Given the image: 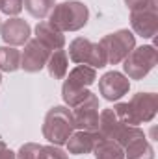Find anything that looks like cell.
Here are the masks:
<instances>
[{
  "label": "cell",
  "mask_w": 158,
  "mask_h": 159,
  "mask_svg": "<svg viewBox=\"0 0 158 159\" xmlns=\"http://www.w3.org/2000/svg\"><path fill=\"white\" fill-rule=\"evenodd\" d=\"M97 80V72L95 69L87 67V65H77L69 76L65 78L63 85H62V98L63 102L73 109L75 106H78L80 102L91 93L87 87L93 85Z\"/></svg>",
  "instance_id": "obj_4"
},
{
  "label": "cell",
  "mask_w": 158,
  "mask_h": 159,
  "mask_svg": "<svg viewBox=\"0 0 158 159\" xmlns=\"http://www.w3.org/2000/svg\"><path fill=\"white\" fill-rule=\"evenodd\" d=\"M125 4L130 11H140V9L158 11V0H125Z\"/></svg>",
  "instance_id": "obj_24"
},
{
  "label": "cell",
  "mask_w": 158,
  "mask_h": 159,
  "mask_svg": "<svg viewBox=\"0 0 158 159\" xmlns=\"http://www.w3.org/2000/svg\"><path fill=\"white\" fill-rule=\"evenodd\" d=\"M95 159H125V152L116 141L99 137L95 148H93Z\"/></svg>",
  "instance_id": "obj_18"
},
{
  "label": "cell",
  "mask_w": 158,
  "mask_h": 159,
  "mask_svg": "<svg viewBox=\"0 0 158 159\" xmlns=\"http://www.w3.org/2000/svg\"><path fill=\"white\" fill-rule=\"evenodd\" d=\"M158 63V52L153 44H143L134 48L125 59L123 69L128 80H143Z\"/></svg>",
  "instance_id": "obj_5"
},
{
  "label": "cell",
  "mask_w": 158,
  "mask_h": 159,
  "mask_svg": "<svg viewBox=\"0 0 158 159\" xmlns=\"http://www.w3.org/2000/svg\"><path fill=\"white\" fill-rule=\"evenodd\" d=\"M47 69H48V74L54 80H63L67 76V70H69V57H67V52H65L63 48L50 52L48 61H47Z\"/></svg>",
  "instance_id": "obj_16"
},
{
  "label": "cell",
  "mask_w": 158,
  "mask_h": 159,
  "mask_svg": "<svg viewBox=\"0 0 158 159\" xmlns=\"http://www.w3.org/2000/svg\"><path fill=\"white\" fill-rule=\"evenodd\" d=\"M69 57L77 65H87L91 69H102L106 67V52L99 43L86 39V37H77L69 44Z\"/></svg>",
  "instance_id": "obj_6"
},
{
  "label": "cell",
  "mask_w": 158,
  "mask_h": 159,
  "mask_svg": "<svg viewBox=\"0 0 158 159\" xmlns=\"http://www.w3.org/2000/svg\"><path fill=\"white\" fill-rule=\"evenodd\" d=\"M54 6H56V0H22V7L34 19H39V20L50 15Z\"/></svg>",
  "instance_id": "obj_20"
},
{
  "label": "cell",
  "mask_w": 158,
  "mask_h": 159,
  "mask_svg": "<svg viewBox=\"0 0 158 159\" xmlns=\"http://www.w3.org/2000/svg\"><path fill=\"white\" fill-rule=\"evenodd\" d=\"M123 152H125V159H155V150L151 143L145 139V135L130 141L123 148Z\"/></svg>",
  "instance_id": "obj_17"
},
{
  "label": "cell",
  "mask_w": 158,
  "mask_h": 159,
  "mask_svg": "<svg viewBox=\"0 0 158 159\" xmlns=\"http://www.w3.org/2000/svg\"><path fill=\"white\" fill-rule=\"evenodd\" d=\"M0 83H2V74H0Z\"/></svg>",
  "instance_id": "obj_27"
},
{
  "label": "cell",
  "mask_w": 158,
  "mask_h": 159,
  "mask_svg": "<svg viewBox=\"0 0 158 159\" xmlns=\"http://www.w3.org/2000/svg\"><path fill=\"white\" fill-rule=\"evenodd\" d=\"M75 128L84 131H97L99 129V98L97 94L89 93L78 106L71 109Z\"/></svg>",
  "instance_id": "obj_8"
},
{
  "label": "cell",
  "mask_w": 158,
  "mask_h": 159,
  "mask_svg": "<svg viewBox=\"0 0 158 159\" xmlns=\"http://www.w3.org/2000/svg\"><path fill=\"white\" fill-rule=\"evenodd\" d=\"M21 69V52L17 46H2L0 48V70L15 72Z\"/></svg>",
  "instance_id": "obj_19"
},
{
  "label": "cell",
  "mask_w": 158,
  "mask_h": 159,
  "mask_svg": "<svg viewBox=\"0 0 158 159\" xmlns=\"http://www.w3.org/2000/svg\"><path fill=\"white\" fill-rule=\"evenodd\" d=\"M0 26H2V19H0Z\"/></svg>",
  "instance_id": "obj_28"
},
{
  "label": "cell",
  "mask_w": 158,
  "mask_h": 159,
  "mask_svg": "<svg viewBox=\"0 0 158 159\" xmlns=\"http://www.w3.org/2000/svg\"><path fill=\"white\" fill-rule=\"evenodd\" d=\"M75 129L77 128H75L73 113L65 106H54L52 109H48L41 128L43 137L54 146H63Z\"/></svg>",
  "instance_id": "obj_2"
},
{
  "label": "cell",
  "mask_w": 158,
  "mask_h": 159,
  "mask_svg": "<svg viewBox=\"0 0 158 159\" xmlns=\"http://www.w3.org/2000/svg\"><path fill=\"white\" fill-rule=\"evenodd\" d=\"M0 159H15V152L9 150L7 146H4V148H0Z\"/></svg>",
  "instance_id": "obj_25"
},
{
  "label": "cell",
  "mask_w": 158,
  "mask_h": 159,
  "mask_svg": "<svg viewBox=\"0 0 158 159\" xmlns=\"http://www.w3.org/2000/svg\"><path fill=\"white\" fill-rule=\"evenodd\" d=\"M48 56H50V50L36 39H28V43L24 44V50L21 52V69L24 72H39L47 67V61H48Z\"/></svg>",
  "instance_id": "obj_9"
},
{
  "label": "cell",
  "mask_w": 158,
  "mask_h": 159,
  "mask_svg": "<svg viewBox=\"0 0 158 159\" xmlns=\"http://www.w3.org/2000/svg\"><path fill=\"white\" fill-rule=\"evenodd\" d=\"M39 159H69V157H67V154L60 146L48 144V146H41Z\"/></svg>",
  "instance_id": "obj_23"
},
{
  "label": "cell",
  "mask_w": 158,
  "mask_h": 159,
  "mask_svg": "<svg viewBox=\"0 0 158 159\" xmlns=\"http://www.w3.org/2000/svg\"><path fill=\"white\" fill-rule=\"evenodd\" d=\"M130 26L140 37L153 39L158 32V11L155 9L130 11Z\"/></svg>",
  "instance_id": "obj_12"
},
{
  "label": "cell",
  "mask_w": 158,
  "mask_h": 159,
  "mask_svg": "<svg viewBox=\"0 0 158 159\" xmlns=\"http://www.w3.org/2000/svg\"><path fill=\"white\" fill-rule=\"evenodd\" d=\"M0 11L7 17H17L22 11V0H0Z\"/></svg>",
  "instance_id": "obj_22"
},
{
  "label": "cell",
  "mask_w": 158,
  "mask_h": 159,
  "mask_svg": "<svg viewBox=\"0 0 158 159\" xmlns=\"http://www.w3.org/2000/svg\"><path fill=\"white\" fill-rule=\"evenodd\" d=\"M89 9L78 0H65L52 7L48 15V22L56 26L60 32H78L87 24Z\"/></svg>",
  "instance_id": "obj_3"
},
{
  "label": "cell",
  "mask_w": 158,
  "mask_h": 159,
  "mask_svg": "<svg viewBox=\"0 0 158 159\" xmlns=\"http://www.w3.org/2000/svg\"><path fill=\"white\" fill-rule=\"evenodd\" d=\"M36 39L43 43L50 52L60 50L65 46V35L63 32H60L56 26H52L48 20H39L36 26Z\"/></svg>",
  "instance_id": "obj_14"
},
{
  "label": "cell",
  "mask_w": 158,
  "mask_h": 159,
  "mask_svg": "<svg viewBox=\"0 0 158 159\" xmlns=\"http://www.w3.org/2000/svg\"><path fill=\"white\" fill-rule=\"evenodd\" d=\"M128 126V124H123L119 117L116 115L114 107H106L99 113V135L102 139H112V141H117V137L121 135L123 128Z\"/></svg>",
  "instance_id": "obj_15"
},
{
  "label": "cell",
  "mask_w": 158,
  "mask_h": 159,
  "mask_svg": "<svg viewBox=\"0 0 158 159\" xmlns=\"http://www.w3.org/2000/svg\"><path fill=\"white\" fill-rule=\"evenodd\" d=\"M32 35V28L26 20L19 17H9L0 26V37L7 46H22Z\"/></svg>",
  "instance_id": "obj_11"
},
{
  "label": "cell",
  "mask_w": 158,
  "mask_h": 159,
  "mask_svg": "<svg viewBox=\"0 0 158 159\" xmlns=\"http://www.w3.org/2000/svg\"><path fill=\"white\" fill-rule=\"evenodd\" d=\"M99 44L104 48L108 63L117 65V63H121V61L136 48V37H134V34L128 32V30H117V32H114V34L104 35Z\"/></svg>",
  "instance_id": "obj_7"
},
{
  "label": "cell",
  "mask_w": 158,
  "mask_h": 159,
  "mask_svg": "<svg viewBox=\"0 0 158 159\" xmlns=\"http://www.w3.org/2000/svg\"><path fill=\"white\" fill-rule=\"evenodd\" d=\"M41 144L36 143H26L19 148V152H15V159H39Z\"/></svg>",
  "instance_id": "obj_21"
},
{
  "label": "cell",
  "mask_w": 158,
  "mask_h": 159,
  "mask_svg": "<svg viewBox=\"0 0 158 159\" xmlns=\"http://www.w3.org/2000/svg\"><path fill=\"white\" fill-rule=\"evenodd\" d=\"M114 111L123 124L140 126L151 122L158 111V96L155 93H136L128 102H119L114 106Z\"/></svg>",
  "instance_id": "obj_1"
},
{
  "label": "cell",
  "mask_w": 158,
  "mask_h": 159,
  "mask_svg": "<svg viewBox=\"0 0 158 159\" xmlns=\"http://www.w3.org/2000/svg\"><path fill=\"white\" fill-rule=\"evenodd\" d=\"M128 89H130V80L117 70H110L99 80V93L108 102H116L123 98L128 93Z\"/></svg>",
  "instance_id": "obj_10"
},
{
  "label": "cell",
  "mask_w": 158,
  "mask_h": 159,
  "mask_svg": "<svg viewBox=\"0 0 158 159\" xmlns=\"http://www.w3.org/2000/svg\"><path fill=\"white\" fill-rule=\"evenodd\" d=\"M99 131H84V129H75L71 133V137L67 139L65 146H67V152L73 154V156H86V154H91L97 141H99Z\"/></svg>",
  "instance_id": "obj_13"
},
{
  "label": "cell",
  "mask_w": 158,
  "mask_h": 159,
  "mask_svg": "<svg viewBox=\"0 0 158 159\" xmlns=\"http://www.w3.org/2000/svg\"><path fill=\"white\" fill-rule=\"evenodd\" d=\"M4 146H6V143H4V141L0 139V148H4Z\"/></svg>",
  "instance_id": "obj_26"
}]
</instances>
